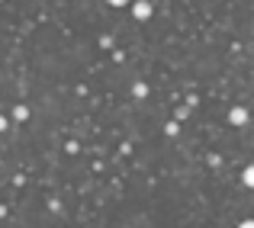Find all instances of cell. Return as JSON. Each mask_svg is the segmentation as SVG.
<instances>
[{
	"label": "cell",
	"mask_w": 254,
	"mask_h": 228,
	"mask_svg": "<svg viewBox=\"0 0 254 228\" xmlns=\"http://www.w3.org/2000/svg\"><path fill=\"white\" fill-rule=\"evenodd\" d=\"M110 3H116V6H123V3H129V0H110Z\"/></svg>",
	"instance_id": "1"
}]
</instances>
